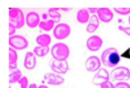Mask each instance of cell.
Segmentation results:
<instances>
[{
	"mask_svg": "<svg viewBox=\"0 0 130 88\" xmlns=\"http://www.w3.org/2000/svg\"><path fill=\"white\" fill-rule=\"evenodd\" d=\"M115 88H130V85L126 81H118V83L115 85Z\"/></svg>",
	"mask_w": 130,
	"mask_h": 88,
	"instance_id": "25",
	"label": "cell"
},
{
	"mask_svg": "<svg viewBox=\"0 0 130 88\" xmlns=\"http://www.w3.org/2000/svg\"><path fill=\"white\" fill-rule=\"evenodd\" d=\"M16 30H17L16 26H14L12 23L9 22V35H10V36H13V35H16Z\"/></svg>",
	"mask_w": 130,
	"mask_h": 88,
	"instance_id": "28",
	"label": "cell"
},
{
	"mask_svg": "<svg viewBox=\"0 0 130 88\" xmlns=\"http://www.w3.org/2000/svg\"><path fill=\"white\" fill-rule=\"evenodd\" d=\"M97 16L99 18V21H102L103 23H109L113 19V12L109 8H99Z\"/></svg>",
	"mask_w": 130,
	"mask_h": 88,
	"instance_id": "12",
	"label": "cell"
},
{
	"mask_svg": "<svg viewBox=\"0 0 130 88\" xmlns=\"http://www.w3.org/2000/svg\"><path fill=\"white\" fill-rule=\"evenodd\" d=\"M16 69H18V68H17V63H9V70H10V73L13 72V70H16Z\"/></svg>",
	"mask_w": 130,
	"mask_h": 88,
	"instance_id": "29",
	"label": "cell"
},
{
	"mask_svg": "<svg viewBox=\"0 0 130 88\" xmlns=\"http://www.w3.org/2000/svg\"><path fill=\"white\" fill-rule=\"evenodd\" d=\"M28 88H38V86H37V84H35V83H32V84H30L28 86Z\"/></svg>",
	"mask_w": 130,
	"mask_h": 88,
	"instance_id": "31",
	"label": "cell"
},
{
	"mask_svg": "<svg viewBox=\"0 0 130 88\" xmlns=\"http://www.w3.org/2000/svg\"><path fill=\"white\" fill-rule=\"evenodd\" d=\"M50 52V49L49 46H36V48L34 49V53L35 55L38 57H43L46 56L47 54Z\"/></svg>",
	"mask_w": 130,
	"mask_h": 88,
	"instance_id": "20",
	"label": "cell"
},
{
	"mask_svg": "<svg viewBox=\"0 0 130 88\" xmlns=\"http://www.w3.org/2000/svg\"><path fill=\"white\" fill-rule=\"evenodd\" d=\"M47 13H48V16H49V19L51 18L55 22L59 23V21H60V19H61V14H60V12H59V9L51 8V9H49Z\"/></svg>",
	"mask_w": 130,
	"mask_h": 88,
	"instance_id": "21",
	"label": "cell"
},
{
	"mask_svg": "<svg viewBox=\"0 0 130 88\" xmlns=\"http://www.w3.org/2000/svg\"><path fill=\"white\" fill-rule=\"evenodd\" d=\"M110 78L116 81H126L130 79V69L126 66H117L110 73Z\"/></svg>",
	"mask_w": 130,
	"mask_h": 88,
	"instance_id": "3",
	"label": "cell"
},
{
	"mask_svg": "<svg viewBox=\"0 0 130 88\" xmlns=\"http://www.w3.org/2000/svg\"><path fill=\"white\" fill-rule=\"evenodd\" d=\"M28 40L22 35H13L9 37V46L17 50H25L28 48Z\"/></svg>",
	"mask_w": 130,
	"mask_h": 88,
	"instance_id": "5",
	"label": "cell"
},
{
	"mask_svg": "<svg viewBox=\"0 0 130 88\" xmlns=\"http://www.w3.org/2000/svg\"><path fill=\"white\" fill-rule=\"evenodd\" d=\"M50 68L54 73L59 75L66 74V73L69 70V65H68L67 61H57L54 60L50 63Z\"/></svg>",
	"mask_w": 130,
	"mask_h": 88,
	"instance_id": "6",
	"label": "cell"
},
{
	"mask_svg": "<svg viewBox=\"0 0 130 88\" xmlns=\"http://www.w3.org/2000/svg\"><path fill=\"white\" fill-rule=\"evenodd\" d=\"M17 61H18L17 51L12 48H9V63H17Z\"/></svg>",
	"mask_w": 130,
	"mask_h": 88,
	"instance_id": "22",
	"label": "cell"
},
{
	"mask_svg": "<svg viewBox=\"0 0 130 88\" xmlns=\"http://www.w3.org/2000/svg\"><path fill=\"white\" fill-rule=\"evenodd\" d=\"M55 24H56V22L52 19L46 20V21L41 20L40 23H39V28L43 31H50V30H54L55 29V26H56Z\"/></svg>",
	"mask_w": 130,
	"mask_h": 88,
	"instance_id": "18",
	"label": "cell"
},
{
	"mask_svg": "<svg viewBox=\"0 0 130 88\" xmlns=\"http://www.w3.org/2000/svg\"><path fill=\"white\" fill-rule=\"evenodd\" d=\"M43 79L48 85H51V86H59V85H62L64 79L61 77L59 74H56V73H47V74L43 76Z\"/></svg>",
	"mask_w": 130,
	"mask_h": 88,
	"instance_id": "9",
	"label": "cell"
},
{
	"mask_svg": "<svg viewBox=\"0 0 130 88\" xmlns=\"http://www.w3.org/2000/svg\"><path fill=\"white\" fill-rule=\"evenodd\" d=\"M37 65V60H36V55L34 52H28L26 53L25 56V62H23V66L26 69L32 70Z\"/></svg>",
	"mask_w": 130,
	"mask_h": 88,
	"instance_id": "13",
	"label": "cell"
},
{
	"mask_svg": "<svg viewBox=\"0 0 130 88\" xmlns=\"http://www.w3.org/2000/svg\"><path fill=\"white\" fill-rule=\"evenodd\" d=\"M40 16L38 14L36 11H30L26 14V24H27L29 28L34 29L36 26H39L40 23Z\"/></svg>",
	"mask_w": 130,
	"mask_h": 88,
	"instance_id": "11",
	"label": "cell"
},
{
	"mask_svg": "<svg viewBox=\"0 0 130 88\" xmlns=\"http://www.w3.org/2000/svg\"><path fill=\"white\" fill-rule=\"evenodd\" d=\"M38 88H49V87L46 86V85H40V86H38Z\"/></svg>",
	"mask_w": 130,
	"mask_h": 88,
	"instance_id": "32",
	"label": "cell"
},
{
	"mask_svg": "<svg viewBox=\"0 0 130 88\" xmlns=\"http://www.w3.org/2000/svg\"><path fill=\"white\" fill-rule=\"evenodd\" d=\"M100 60H101V63L105 66L111 67V68L113 67L115 68V67H117V65L120 62V54L117 49L109 48L102 52Z\"/></svg>",
	"mask_w": 130,
	"mask_h": 88,
	"instance_id": "1",
	"label": "cell"
},
{
	"mask_svg": "<svg viewBox=\"0 0 130 88\" xmlns=\"http://www.w3.org/2000/svg\"><path fill=\"white\" fill-rule=\"evenodd\" d=\"M90 13L88 11V9H80V10L77 12V21L81 24H86V23L89 22L90 20Z\"/></svg>",
	"mask_w": 130,
	"mask_h": 88,
	"instance_id": "15",
	"label": "cell"
},
{
	"mask_svg": "<svg viewBox=\"0 0 130 88\" xmlns=\"http://www.w3.org/2000/svg\"><path fill=\"white\" fill-rule=\"evenodd\" d=\"M88 11H89V13H91V14H97V11H98V9H96V8H89V9H88Z\"/></svg>",
	"mask_w": 130,
	"mask_h": 88,
	"instance_id": "30",
	"label": "cell"
},
{
	"mask_svg": "<svg viewBox=\"0 0 130 88\" xmlns=\"http://www.w3.org/2000/svg\"><path fill=\"white\" fill-rule=\"evenodd\" d=\"M19 85H20V88H28V86L30 84L28 81V78L26 76H22V78L19 80Z\"/></svg>",
	"mask_w": 130,
	"mask_h": 88,
	"instance_id": "24",
	"label": "cell"
},
{
	"mask_svg": "<svg viewBox=\"0 0 130 88\" xmlns=\"http://www.w3.org/2000/svg\"><path fill=\"white\" fill-rule=\"evenodd\" d=\"M61 10H63V11H69L70 9H67V8H62V9H61Z\"/></svg>",
	"mask_w": 130,
	"mask_h": 88,
	"instance_id": "33",
	"label": "cell"
},
{
	"mask_svg": "<svg viewBox=\"0 0 130 88\" xmlns=\"http://www.w3.org/2000/svg\"><path fill=\"white\" fill-rule=\"evenodd\" d=\"M70 55V50L67 44L57 43L51 48V56L57 61H67Z\"/></svg>",
	"mask_w": 130,
	"mask_h": 88,
	"instance_id": "2",
	"label": "cell"
},
{
	"mask_svg": "<svg viewBox=\"0 0 130 88\" xmlns=\"http://www.w3.org/2000/svg\"><path fill=\"white\" fill-rule=\"evenodd\" d=\"M22 78V73L21 70L19 69H16L13 72L10 73L9 75V83L10 84H16V83H19V80Z\"/></svg>",
	"mask_w": 130,
	"mask_h": 88,
	"instance_id": "19",
	"label": "cell"
},
{
	"mask_svg": "<svg viewBox=\"0 0 130 88\" xmlns=\"http://www.w3.org/2000/svg\"><path fill=\"white\" fill-rule=\"evenodd\" d=\"M102 46V39L98 35H92L87 40V49L91 52L99 51Z\"/></svg>",
	"mask_w": 130,
	"mask_h": 88,
	"instance_id": "10",
	"label": "cell"
},
{
	"mask_svg": "<svg viewBox=\"0 0 130 88\" xmlns=\"http://www.w3.org/2000/svg\"><path fill=\"white\" fill-rule=\"evenodd\" d=\"M71 33V28L67 23H58L54 29V35L57 40H64Z\"/></svg>",
	"mask_w": 130,
	"mask_h": 88,
	"instance_id": "4",
	"label": "cell"
},
{
	"mask_svg": "<svg viewBox=\"0 0 130 88\" xmlns=\"http://www.w3.org/2000/svg\"><path fill=\"white\" fill-rule=\"evenodd\" d=\"M99 26V18L97 14H92V16L90 17V20L89 22H88V25H87V32L88 33H93L94 31H97V29H98Z\"/></svg>",
	"mask_w": 130,
	"mask_h": 88,
	"instance_id": "14",
	"label": "cell"
},
{
	"mask_svg": "<svg viewBox=\"0 0 130 88\" xmlns=\"http://www.w3.org/2000/svg\"><path fill=\"white\" fill-rule=\"evenodd\" d=\"M9 88H11V87H9Z\"/></svg>",
	"mask_w": 130,
	"mask_h": 88,
	"instance_id": "35",
	"label": "cell"
},
{
	"mask_svg": "<svg viewBox=\"0 0 130 88\" xmlns=\"http://www.w3.org/2000/svg\"><path fill=\"white\" fill-rule=\"evenodd\" d=\"M108 80H110V74L105 68H100L92 78V84L96 85V86H100L102 83Z\"/></svg>",
	"mask_w": 130,
	"mask_h": 88,
	"instance_id": "8",
	"label": "cell"
},
{
	"mask_svg": "<svg viewBox=\"0 0 130 88\" xmlns=\"http://www.w3.org/2000/svg\"><path fill=\"white\" fill-rule=\"evenodd\" d=\"M129 24H130V14H129Z\"/></svg>",
	"mask_w": 130,
	"mask_h": 88,
	"instance_id": "34",
	"label": "cell"
},
{
	"mask_svg": "<svg viewBox=\"0 0 130 88\" xmlns=\"http://www.w3.org/2000/svg\"><path fill=\"white\" fill-rule=\"evenodd\" d=\"M101 67V60L98 56H89L86 61V69L88 72H98Z\"/></svg>",
	"mask_w": 130,
	"mask_h": 88,
	"instance_id": "7",
	"label": "cell"
},
{
	"mask_svg": "<svg viewBox=\"0 0 130 88\" xmlns=\"http://www.w3.org/2000/svg\"><path fill=\"white\" fill-rule=\"evenodd\" d=\"M99 87L100 88H115V85L112 84L111 80H108V81H105V83H102Z\"/></svg>",
	"mask_w": 130,
	"mask_h": 88,
	"instance_id": "26",
	"label": "cell"
},
{
	"mask_svg": "<svg viewBox=\"0 0 130 88\" xmlns=\"http://www.w3.org/2000/svg\"><path fill=\"white\" fill-rule=\"evenodd\" d=\"M10 23H12V24L16 26L17 29H20V28H22V26L25 25V23H26V16H23L22 10L20 11V13L16 18H14L13 20H11Z\"/></svg>",
	"mask_w": 130,
	"mask_h": 88,
	"instance_id": "16",
	"label": "cell"
},
{
	"mask_svg": "<svg viewBox=\"0 0 130 88\" xmlns=\"http://www.w3.org/2000/svg\"><path fill=\"white\" fill-rule=\"evenodd\" d=\"M36 42L38 46H49V44L51 43V36L49 34H41L38 35Z\"/></svg>",
	"mask_w": 130,
	"mask_h": 88,
	"instance_id": "17",
	"label": "cell"
},
{
	"mask_svg": "<svg viewBox=\"0 0 130 88\" xmlns=\"http://www.w3.org/2000/svg\"><path fill=\"white\" fill-rule=\"evenodd\" d=\"M115 11L121 16H128L130 14V8H115Z\"/></svg>",
	"mask_w": 130,
	"mask_h": 88,
	"instance_id": "23",
	"label": "cell"
},
{
	"mask_svg": "<svg viewBox=\"0 0 130 88\" xmlns=\"http://www.w3.org/2000/svg\"><path fill=\"white\" fill-rule=\"evenodd\" d=\"M118 30L121 31V32H125L127 35L130 36V26H118Z\"/></svg>",
	"mask_w": 130,
	"mask_h": 88,
	"instance_id": "27",
	"label": "cell"
}]
</instances>
